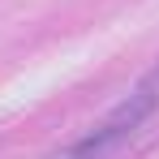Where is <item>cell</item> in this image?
<instances>
[{"instance_id":"cell-1","label":"cell","mask_w":159,"mask_h":159,"mask_svg":"<svg viewBox=\"0 0 159 159\" xmlns=\"http://www.w3.org/2000/svg\"><path fill=\"white\" fill-rule=\"evenodd\" d=\"M155 107H159V78H155V82H142L138 90H129V95L112 107L99 125H90V129L82 133L60 159H107V155H116L133 133L151 120Z\"/></svg>"},{"instance_id":"cell-2","label":"cell","mask_w":159,"mask_h":159,"mask_svg":"<svg viewBox=\"0 0 159 159\" xmlns=\"http://www.w3.org/2000/svg\"><path fill=\"white\" fill-rule=\"evenodd\" d=\"M155 78H159V73H155Z\"/></svg>"}]
</instances>
